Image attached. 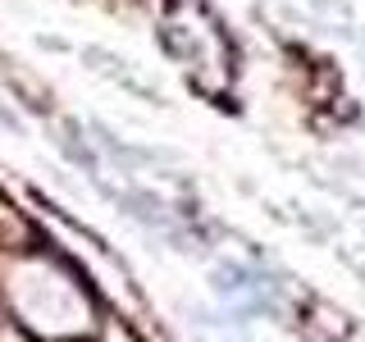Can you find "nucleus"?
Here are the masks:
<instances>
[{"label": "nucleus", "instance_id": "1", "mask_svg": "<svg viewBox=\"0 0 365 342\" xmlns=\"http://www.w3.org/2000/svg\"><path fill=\"white\" fill-rule=\"evenodd\" d=\"M83 60H87L91 68H101V73H110L114 83H123L128 91H137V96H151V87H142V83H137V73H133V68L123 64V60H114V55H106V51H87Z\"/></svg>", "mask_w": 365, "mask_h": 342}]
</instances>
